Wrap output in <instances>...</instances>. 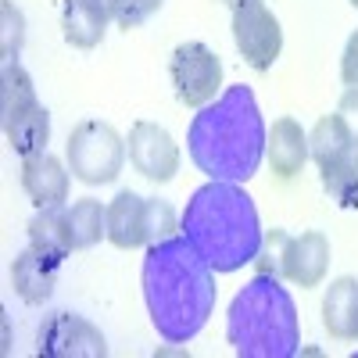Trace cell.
Returning <instances> with one entry per match:
<instances>
[{
	"mask_svg": "<svg viewBox=\"0 0 358 358\" xmlns=\"http://www.w3.org/2000/svg\"><path fill=\"white\" fill-rule=\"evenodd\" d=\"M143 305L165 344H190L215 312V268L183 233L147 244L140 268Z\"/></svg>",
	"mask_w": 358,
	"mask_h": 358,
	"instance_id": "6da1fadb",
	"label": "cell"
},
{
	"mask_svg": "<svg viewBox=\"0 0 358 358\" xmlns=\"http://www.w3.org/2000/svg\"><path fill=\"white\" fill-rule=\"evenodd\" d=\"M265 143L268 129L262 108L244 83L226 86L212 104L197 108L187 129L190 162L208 179H226V183H248L265 158Z\"/></svg>",
	"mask_w": 358,
	"mask_h": 358,
	"instance_id": "7a4b0ae2",
	"label": "cell"
},
{
	"mask_svg": "<svg viewBox=\"0 0 358 358\" xmlns=\"http://www.w3.org/2000/svg\"><path fill=\"white\" fill-rule=\"evenodd\" d=\"M179 233L215 273H236L258 262L265 248V229L251 194L241 183H226V179H212L190 194L179 215Z\"/></svg>",
	"mask_w": 358,
	"mask_h": 358,
	"instance_id": "3957f363",
	"label": "cell"
},
{
	"mask_svg": "<svg viewBox=\"0 0 358 358\" xmlns=\"http://www.w3.org/2000/svg\"><path fill=\"white\" fill-rule=\"evenodd\" d=\"M226 341L241 358H294L301 348V322L290 290L276 273L251 276L226 312Z\"/></svg>",
	"mask_w": 358,
	"mask_h": 358,
	"instance_id": "277c9868",
	"label": "cell"
},
{
	"mask_svg": "<svg viewBox=\"0 0 358 358\" xmlns=\"http://www.w3.org/2000/svg\"><path fill=\"white\" fill-rule=\"evenodd\" d=\"M126 155H129L126 140L115 133V126L97 122V118H83L69 133V147H65L72 176L86 187L115 183L122 165H126Z\"/></svg>",
	"mask_w": 358,
	"mask_h": 358,
	"instance_id": "5b68a950",
	"label": "cell"
},
{
	"mask_svg": "<svg viewBox=\"0 0 358 358\" xmlns=\"http://www.w3.org/2000/svg\"><path fill=\"white\" fill-rule=\"evenodd\" d=\"M265 258H273L268 273L308 290V287H319L326 273H330V241L319 229H308L301 236L273 229L265 233Z\"/></svg>",
	"mask_w": 358,
	"mask_h": 358,
	"instance_id": "8992f818",
	"label": "cell"
},
{
	"mask_svg": "<svg viewBox=\"0 0 358 358\" xmlns=\"http://www.w3.org/2000/svg\"><path fill=\"white\" fill-rule=\"evenodd\" d=\"M169 79L176 86V101L187 108H204L222 90V62L212 47L197 40L179 43L169 57Z\"/></svg>",
	"mask_w": 358,
	"mask_h": 358,
	"instance_id": "52a82bcc",
	"label": "cell"
},
{
	"mask_svg": "<svg viewBox=\"0 0 358 358\" xmlns=\"http://www.w3.org/2000/svg\"><path fill=\"white\" fill-rule=\"evenodd\" d=\"M233 43L255 72H268L276 65L283 50V25L265 8V0L233 11Z\"/></svg>",
	"mask_w": 358,
	"mask_h": 358,
	"instance_id": "ba28073f",
	"label": "cell"
},
{
	"mask_svg": "<svg viewBox=\"0 0 358 358\" xmlns=\"http://www.w3.org/2000/svg\"><path fill=\"white\" fill-rule=\"evenodd\" d=\"M36 355L43 358H104L108 341L90 319L72 312H54L40 326Z\"/></svg>",
	"mask_w": 358,
	"mask_h": 358,
	"instance_id": "9c48e42d",
	"label": "cell"
},
{
	"mask_svg": "<svg viewBox=\"0 0 358 358\" xmlns=\"http://www.w3.org/2000/svg\"><path fill=\"white\" fill-rule=\"evenodd\" d=\"M129 165L151 179V183H172L179 172V147L158 122H136L129 129Z\"/></svg>",
	"mask_w": 358,
	"mask_h": 358,
	"instance_id": "30bf717a",
	"label": "cell"
},
{
	"mask_svg": "<svg viewBox=\"0 0 358 358\" xmlns=\"http://www.w3.org/2000/svg\"><path fill=\"white\" fill-rule=\"evenodd\" d=\"M62 265H65V258L47 255V251H40V248L29 244V248L15 258V265H11V287H15V294L22 297L25 305H43V301H50Z\"/></svg>",
	"mask_w": 358,
	"mask_h": 358,
	"instance_id": "8fae6325",
	"label": "cell"
},
{
	"mask_svg": "<svg viewBox=\"0 0 358 358\" xmlns=\"http://www.w3.org/2000/svg\"><path fill=\"white\" fill-rule=\"evenodd\" d=\"M22 190L36 208H62L69 201V169L50 151L22 158Z\"/></svg>",
	"mask_w": 358,
	"mask_h": 358,
	"instance_id": "7c38bea8",
	"label": "cell"
},
{
	"mask_svg": "<svg viewBox=\"0 0 358 358\" xmlns=\"http://www.w3.org/2000/svg\"><path fill=\"white\" fill-rule=\"evenodd\" d=\"M108 241L118 251H133L147 244V197L136 190H118L108 204Z\"/></svg>",
	"mask_w": 358,
	"mask_h": 358,
	"instance_id": "4fadbf2b",
	"label": "cell"
},
{
	"mask_svg": "<svg viewBox=\"0 0 358 358\" xmlns=\"http://www.w3.org/2000/svg\"><path fill=\"white\" fill-rule=\"evenodd\" d=\"M265 158L273 165V172H280L283 179L297 176L305 169L308 155V133L301 129V122L294 118H276L273 129H268V143H265Z\"/></svg>",
	"mask_w": 358,
	"mask_h": 358,
	"instance_id": "5bb4252c",
	"label": "cell"
},
{
	"mask_svg": "<svg viewBox=\"0 0 358 358\" xmlns=\"http://www.w3.org/2000/svg\"><path fill=\"white\" fill-rule=\"evenodd\" d=\"M322 326L337 341H358V280L355 276H341L326 287Z\"/></svg>",
	"mask_w": 358,
	"mask_h": 358,
	"instance_id": "9a60e30c",
	"label": "cell"
},
{
	"mask_svg": "<svg viewBox=\"0 0 358 358\" xmlns=\"http://www.w3.org/2000/svg\"><path fill=\"white\" fill-rule=\"evenodd\" d=\"M4 136H8V147L22 158L43 155L47 140H50V111L43 104H33V108L18 111L15 118L4 122Z\"/></svg>",
	"mask_w": 358,
	"mask_h": 358,
	"instance_id": "2e32d148",
	"label": "cell"
},
{
	"mask_svg": "<svg viewBox=\"0 0 358 358\" xmlns=\"http://www.w3.org/2000/svg\"><path fill=\"white\" fill-rule=\"evenodd\" d=\"M108 22L111 18L90 4V0H65V8H62V33L79 50H94L108 33Z\"/></svg>",
	"mask_w": 358,
	"mask_h": 358,
	"instance_id": "e0dca14e",
	"label": "cell"
},
{
	"mask_svg": "<svg viewBox=\"0 0 358 358\" xmlns=\"http://www.w3.org/2000/svg\"><path fill=\"white\" fill-rule=\"evenodd\" d=\"M29 244L57 255V258H69L72 248V222H69V208H40V212L29 219Z\"/></svg>",
	"mask_w": 358,
	"mask_h": 358,
	"instance_id": "ac0fdd59",
	"label": "cell"
},
{
	"mask_svg": "<svg viewBox=\"0 0 358 358\" xmlns=\"http://www.w3.org/2000/svg\"><path fill=\"white\" fill-rule=\"evenodd\" d=\"M351 151H358L348 126H344V118L334 111V115H322L319 122L312 126L308 133V155L312 162L322 169V165H334V162H344Z\"/></svg>",
	"mask_w": 358,
	"mask_h": 358,
	"instance_id": "d6986e66",
	"label": "cell"
},
{
	"mask_svg": "<svg viewBox=\"0 0 358 358\" xmlns=\"http://www.w3.org/2000/svg\"><path fill=\"white\" fill-rule=\"evenodd\" d=\"M69 222H72V248L90 251L101 241H108V208L94 197H79L69 208Z\"/></svg>",
	"mask_w": 358,
	"mask_h": 358,
	"instance_id": "ffe728a7",
	"label": "cell"
},
{
	"mask_svg": "<svg viewBox=\"0 0 358 358\" xmlns=\"http://www.w3.org/2000/svg\"><path fill=\"white\" fill-rule=\"evenodd\" d=\"M33 104H40L33 76H29L18 62L4 65V72H0V122H8V118H15L18 111L33 108Z\"/></svg>",
	"mask_w": 358,
	"mask_h": 358,
	"instance_id": "44dd1931",
	"label": "cell"
},
{
	"mask_svg": "<svg viewBox=\"0 0 358 358\" xmlns=\"http://www.w3.org/2000/svg\"><path fill=\"white\" fill-rule=\"evenodd\" d=\"M319 176H322V190L341 208H358V151H351L344 162L322 165Z\"/></svg>",
	"mask_w": 358,
	"mask_h": 358,
	"instance_id": "7402d4cb",
	"label": "cell"
},
{
	"mask_svg": "<svg viewBox=\"0 0 358 358\" xmlns=\"http://www.w3.org/2000/svg\"><path fill=\"white\" fill-rule=\"evenodd\" d=\"M22 43H25V18L15 8V0H0V57H4V65L18 62Z\"/></svg>",
	"mask_w": 358,
	"mask_h": 358,
	"instance_id": "603a6c76",
	"label": "cell"
},
{
	"mask_svg": "<svg viewBox=\"0 0 358 358\" xmlns=\"http://www.w3.org/2000/svg\"><path fill=\"white\" fill-rule=\"evenodd\" d=\"M176 233H179V219L172 212V204L158 201V197H147V244L169 241Z\"/></svg>",
	"mask_w": 358,
	"mask_h": 358,
	"instance_id": "cb8c5ba5",
	"label": "cell"
},
{
	"mask_svg": "<svg viewBox=\"0 0 358 358\" xmlns=\"http://www.w3.org/2000/svg\"><path fill=\"white\" fill-rule=\"evenodd\" d=\"M162 4L165 0H115V22L122 29H136L151 15H158Z\"/></svg>",
	"mask_w": 358,
	"mask_h": 358,
	"instance_id": "d4e9b609",
	"label": "cell"
},
{
	"mask_svg": "<svg viewBox=\"0 0 358 358\" xmlns=\"http://www.w3.org/2000/svg\"><path fill=\"white\" fill-rule=\"evenodd\" d=\"M337 115L344 118V126L358 147V86H348L344 94H341V104H337Z\"/></svg>",
	"mask_w": 358,
	"mask_h": 358,
	"instance_id": "484cf974",
	"label": "cell"
},
{
	"mask_svg": "<svg viewBox=\"0 0 358 358\" xmlns=\"http://www.w3.org/2000/svg\"><path fill=\"white\" fill-rule=\"evenodd\" d=\"M341 79L344 86H358V29L348 36V47L341 54Z\"/></svg>",
	"mask_w": 358,
	"mask_h": 358,
	"instance_id": "4316f807",
	"label": "cell"
},
{
	"mask_svg": "<svg viewBox=\"0 0 358 358\" xmlns=\"http://www.w3.org/2000/svg\"><path fill=\"white\" fill-rule=\"evenodd\" d=\"M222 4H226L229 11H241V8H248V4H258V0H222Z\"/></svg>",
	"mask_w": 358,
	"mask_h": 358,
	"instance_id": "83f0119b",
	"label": "cell"
},
{
	"mask_svg": "<svg viewBox=\"0 0 358 358\" xmlns=\"http://www.w3.org/2000/svg\"><path fill=\"white\" fill-rule=\"evenodd\" d=\"M351 4H355V8H358V0H351Z\"/></svg>",
	"mask_w": 358,
	"mask_h": 358,
	"instance_id": "f1b7e54d",
	"label": "cell"
}]
</instances>
